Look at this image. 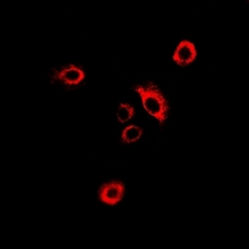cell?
I'll return each instance as SVG.
<instances>
[{"mask_svg": "<svg viewBox=\"0 0 249 249\" xmlns=\"http://www.w3.org/2000/svg\"><path fill=\"white\" fill-rule=\"evenodd\" d=\"M133 90H136L141 96L144 110L147 111L151 116L155 117L160 124H164L168 117L170 106L159 86L155 85L153 82H147V84L137 86L136 89L133 88Z\"/></svg>", "mask_w": 249, "mask_h": 249, "instance_id": "1", "label": "cell"}, {"mask_svg": "<svg viewBox=\"0 0 249 249\" xmlns=\"http://www.w3.org/2000/svg\"><path fill=\"white\" fill-rule=\"evenodd\" d=\"M124 195V184L121 181H111L102 184L99 191L100 201L108 206H115L119 203Z\"/></svg>", "mask_w": 249, "mask_h": 249, "instance_id": "2", "label": "cell"}, {"mask_svg": "<svg viewBox=\"0 0 249 249\" xmlns=\"http://www.w3.org/2000/svg\"><path fill=\"white\" fill-rule=\"evenodd\" d=\"M197 57V50L196 46L193 45L191 41L183 40L178 44L177 49L175 50L173 54V61L179 66H187L190 65L191 62H193Z\"/></svg>", "mask_w": 249, "mask_h": 249, "instance_id": "3", "label": "cell"}, {"mask_svg": "<svg viewBox=\"0 0 249 249\" xmlns=\"http://www.w3.org/2000/svg\"><path fill=\"white\" fill-rule=\"evenodd\" d=\"M61 81H64L68 85H79L80 82L84 80L85 77V74L81 69L76 68L74 65H70L68 68H64L57 75Z\"/></svg>", "mask_w": 249, "mask_h": 249, "instance_id": "4", "label": "cell"}, {"mask_svg": "<svg viewBox=\"0 0 249 249\" xmlns=\"http://www.w3.org/2000/svg\"><path fill=\"white\" fill-rule=\"evenodd\" d=\"M142 135V128L139 126H128L122 132V141L124 143H132L137 141Z\"/></svg>", "mask_w": 249, "mask_h": 249, "instance_id": "5", "label": "cell"}, {"mask_svg": "<svg viewBox=\"0 0 249 249\" xmlns=\"http://www.w3.org/2000/svg\"><path fill=\"white\" fill-rule=\"evenodd\" d=\"M133 115H135V110L132 108V106L128 105V104H120L116 112V116L120 122L128 121V120L132 119Z\"/></svg>", "mask_w": 249, "mask_h": 249, "instance_id": "6", "label": "cell"}]
</instances>
